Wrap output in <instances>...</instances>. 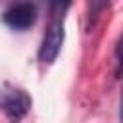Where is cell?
<instances>
[{
    "mask_svg": "<svg viewBox=\"0 0 123 123\" xmlns=\"http://www.w3.org/2000/svg\"><path fill=\"white\" fill-rule=\"evenodd\" d=\"M37 15V6L29 0H21L4 12V23L13 31H27L35 25Z\"/></svg>",
    "mask_w": 123,
    "mask_h": 123,
    "instance_id": "6da1fadb",
    "label": "cell"
},
{
    "mask_svg": "<svg viewBox=\"0 0 123 123\" xmlns=\"http://www.w3.org/2000/svg\"><path fill=\"white\" fill-rule=\"evenodd\" d=\"M2 110L12 123H19L31 110V98L19 88H6L2 92Z\"/></svg>",
    "mask_w": 123,
    "mask_h": 123,
    "instance_id": "7a4b0ae2",
    "label": "cell"
},
{
    "mask_svg": "<svg viewBox=\"0 0 123 123\" xmlns=\"http://www.w3.org/2000/svg\"><path fill=\"white\" fill-rule=\"evenodd\" d=\"M110 4V0H88V23L96 21V17L102 13V10Z\"/></svg>",
    "mask_w": 123,
    "mask_h": 123,
    "instance_id": "3957f363",
    "label": "cell"
},
{
    "mask_svg": "<svg viewBox=\"0 0 123 123\" xmlns=\"http://www.w3.org/2000/svg\"><path fill=\"white\" fill-rule=\"evenodd\" d=\"M115 62H117V69L121 71L123 69V35L119 37L117 46H115Z\"/></svg>",
    "mask_w": 123,
    "mask_h": 123,
    "instance_id": "277c9868",
    "label": "cell"
},
{
    "mask_svg": "<svg viewBox=\"0 0 123 123\" xmlns=\"http://www.w3.org/2000/svg\"><path fill=\"white\" fill-rule=\"evenodd\" d=\"M119 117H121V123H123V90H121V108H119Z\"/></svg>",
    "mask_w": 123,
    "mask_h": 123,
    "instance_id": "5b68a950",
    "label": "cell"
}]
</instances>
